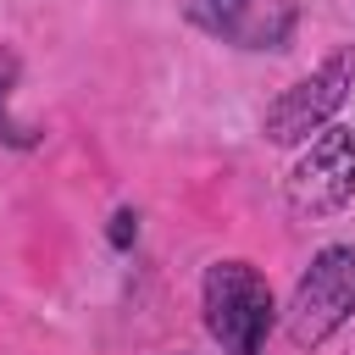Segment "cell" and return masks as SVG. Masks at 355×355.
<instances>
[{"label":"cell","instance_id":"3","mask_svg":"<svg viewBox=\"0 0 355 355\" xmlns=\"http://www.w3.org/2000/svg\"><path fill=\"white\" fill-rule=\"evenodd\" d=\"M349 78H355V50H333L311 78H300L294 89H283V100L266 111V139L272 144H294V139H311L333 122V111L344 105L349 94Z\"/></svg>","mask_w":355,"mask_h":355},{"label":"cell","instance_id":"2","mask_svg":"<svg viewBox=\"0 0 355 355\" xmlns=\"http://www.w3.org/2000/svg\"><path fill=\"white\" fill-rule=\"evenodd\" d=\"M355 311V250L344 244H327L311 272L294 283V300H288V338L305 349V344H322L327 333H338Z\"/></svg>","mask_w":355,"mask_h":355},{"label":"cell","instance_id":"1","mask_svg":"<svg viewBox=\"0 0 355 355\" xmlns=\"http://www.w3.org/2000/svg\"><path fill=\"white\" fill-rule=\"evenodd\" d=\"M205 327L227 355H261L272 327V288L250 261H216L205 272Z\"/></svg>","mask_w":355,"mask_h":355},{"label":"cell","instance_id":"5","mask_svg":"<svg viewBox=\"0 0 355 355\" xmlns=\"http://www.w3.org/2000/svg\"><path fill=\"white\" fill-rule=\"evenodd\" d=\"M205 11L244 50H283L294 33V0H205Z\"/></svg>","mask_w":355,"mask_h":355},{"label":"cell","instance_id":"4","mask_svg":"<svg viewBox=\"0 0 355 355\" xmlns=\"http://www.w3.org/2000/svg\"><path fill=\"white\" fill-rule=\"evenodd\" d=\"M355 194V128H322L288 172V205L300 216H333Z\"/></svg>","mask_w":355,"mask_h":355}]
</instances>
